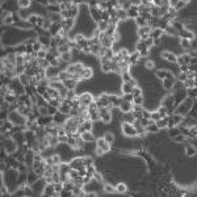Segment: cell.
<instances>
[{
  "mask_svg": "<svg viewBox=\"0 0 197 197\" xmlns=\"http://www.w3.org/2000/svg\"><path fill=\"white\" fill-rule=\"evenodd\" d=\"M46 55H48V51L44 50V49L37 51V59H44V58H46Z\"/></svg>",
  "mask_w": 197,
  "mask_h": 197,
  "instance_id": "cell-50",
  "label": "cell"
},
{
  "mask_svg": "<svg viewBox=\"0 0 197 197\" xmlns=\"http://www.w3.org/2000/svg\"><path fill=\"white\" fill-rule=\"evenodd\" d=\"M38 17H40L38 15H30V16L28 17V21H29L33 26H36V24H37V21H38Z\"/></svg>",
  "mask_w": 197,
  "mask_h": 197,
  "instance_id": "cell-44",
  "label": "cell"
},
{
  "mask_svg": "<svg viewBox=\"0 0 197 197\" xmlns=\"http://www.w3.org/2000/svg\"><path fill=\"white\" fill-rule=\"evenodd\" d=\"M121 78H122L124 82H132L134 85H137V82L132 78V75H130V72H124V74H121Z\"/></svg>",
  "mask_w": 197,
  "mask_h": 197,
  "instance_id": "cell-31",
  "label": "cell"
},
{
  "mask_svg": "<svg viewBox=\"0 0 197 197\" xmlns=\"http://www.w3.org/2000/svg\"><path fill=\"white\" fill-rule=\"evenodd\" d=\"M98 1H108V0H98Z\"/></svg>",
  "mask_w": 197,
  "mask_h": 197,
  "instance_id": "cell-60",
  "label": "cell"
},
{
  "mask_svg": "<svg viewBox=\"0 0 197 197\" xmlns=\"http://www.w3.org/2000/svg\"><path fill=\"white\" fill-rule=\"evenodd\" d=\"M177 62H179L180 65H185V63L189 62V57H188V55H183L181 58L179 57V58H177Z\"/></svg>",
  "mask_w": 197,
  "mask_h": 197,
  "instance_id": "cell-48",
  "label": "cell"
},
{
  "mask_svg": "<svg viewBox=\"0 0 197 197\" xmlns=\"http://www.w3.org/2000/svg\"><path fill=\"white\" fill-rule=\"evenodd\" d=\"M154 3H155V4H158V5H159V4H160V0H154Z\"/></svg>",
  "mask_w": 197,
  "mask_h": 197,
  "instance_id": "cell-58",
  "label": "cell"
},
{
  "mask_svg": "<svg viewBox=\"0 0 197 197\" xmlns=\"http://www.w3.org/2000/svg\"><path fill=\"white\" fill-rule=\"evenodd\" d=\"M134 87H136V85L133 84L132 82H124L122 85H121V92H122V95H126V93H132Z\"/></svg>",
  "mask_w": 197,
  "mask_h": 197,
  "instance_id": "cell-18",
  "label": "cell"
},
{
  "mask_svg": "<svg viewBox=\"0 0 197 197\" xmlns=\"http://www.w3.org/2000/svg\"><path fill=\"white\" fill-rule=\"evenodd\" d=\"M67 100H75L76 98V95H75V89H68L67 91Z\"/></svg>",
  "mask_w": 197,
  "mask_h": 197,
  "instance_id": "cell-47",
  "label": "cell"
},
{
  "mask_svg": "<svg viewBox=\"0 0 197 197\" xmlns=\"http://www.w3.org/2000/svg\"><path fill=\"white\" fill-rule=\"evenodd\" d=\"M61 72V70H59V67H57V66H49L46 70H45V74H46V78L51 79L54 78V76H58V74Z\"/></svg>",
  "mask_w": 197,
  "mask_h": 197,
  "instance_id": "cell-10",
  "label": "cell"
},
{
  "mask_svg": "<svg viewBox=\"0 0 197 197\" xmlns=\"http://www.w3.org/2000/svg\"><path fill=\"white\" fill-rule=\"evenodd\" d=\"M78 101L80 105L88 106L89 104H91L92 101H95V100H93V96H92L89 92H84V93H80V95L78 96Z\"/></svg>",
  "mask_w": 197,
  "mask_h": 197,
  "instance_id": "cell-5",
  "label": "cell"
},
{
  "mask_svg": "<svg viewBox=\"0 0 197 197\" xmlns=\"http://www.w3.org/2000/svg\"><path fill=\"white\" fill-rule=\"evenodd\" d=\"M96 104L98 105V108H101V106H108L110 105V101H109V95H101L100 97H97L95 100Z\"/></svg>",
  "mask_w": 197,
  "mask_h": 197,
  "instance_id": "cell-11",
  "label": "cell"
},
{
  "mask_svg": "<svg viewBox=\"0 0 197 197\" xmlns=\"http://www.w3.org/2000/svg\"><path fill=\"white\" fill-rule=\"evenodd\" d=\"M145 67H146L147 70H153L154 68V62L153 61H146L145 62Z\"/></svg>",
  "mask_w": 197,
  "mask_h": 197,
  "instance_id": "cell-55",
  "label": "cell"
},
{
  "mask_svg": "<svg viewBox=\"0 0 197 197\" xmlns=\"http://www.w3.org/2000/svg\"><path fill=\"white\" fill-rule=\"evenodd\" d=\"M112 109H113L112 104L108 106H101V108H98L100 117H101V121L104 124H109L112 121Z\"/></svg>",
  "mask_w": 197,
  "mask_h": 197,
  "instance_id": "cell-1",
  "label": "cell"
},
{
  "mask_svg": "<svg viewBox=\"0 0 197 197\" xmlns=\"http://www.w3.org/2000/svg\"><path fill=\"white\" fill-rule=\"evenodd\" d=\"M53 160H54V164H61L62 160H61V156L58 155V154H53Z\"/></svg>",
  "mask_w": 197,
  "mask_h": 197,
  "instance_id": "cell-53",
  "label": "cell"
},
{
  "mask_svg": "<svg viewBox=\"0 0 197 197\" xmlns=\"http://www.w3.org/2000/svg\"><path fill=\"white\" fill-rule=\"evenodd\" d=\"M78 80H75V79L70 78V79H66L65 82H63V85H65L67 89H76V85H78Z\"/></svg>",
  "mask_w": 197,
  "mask_h": 197,
  "instance_id": "cell-22",
  "label": "cell"
},
{
  "mask_svg": "<svg viewBox=\"0 0 197 197\" xmlns=\"http://www.w3.org/2000/svg\"><path fill=\"white\" fill-rule=\"evenodd\" d=\"M117 17H118L120 21L126 20V19L129 17V16H128V11L122 9V8H121V9H118V11H117Z\"/></svg>",
  "mask_w": 197,
  "mask_h": 197,
  "instance_id": "cell-33",
  "label": "cell"
},
{
  "mask_svg": "<svg viewBox=\"0 0 197 197\" xmlns=\"http://www.w3.org/2000/svg\"><path fill=\"white\" fill-rule=\"evenodd\" d=\"M132 93H133V96H134V97H136V96H141V95H142V89H141L138 85H136V87L133 88Z\"/></svg>",
  "mask_w": 197,
  "mask_h": 197,
  "instance_id": "cell-51",
  "label": "cell"
},
{
  "mask_svg": "<svg viewBox=\"0 0 197 197\" xmlns=\"http://www.w3.org/2000/svg\"><path fill=\"white\" fill-rule=\"evenodd\" d=\"M136 21H137V24L139 25V26H145V25H146V20H145L143 17H141V16L137 17Z\"/></svg>",
  "mask_w": 197,
  "mask_h": 197,
  "instance_id": "cell-52",
  "label": "cell"
},
{
  "mask_svg": "<svg viewBox=\"0 0 197 197\" xmlns=\"http://www.w3.org/2000/svg\"><path fill=\"white\" fill-rule=\"evenodd\" d=\"M62 29V24H51V26H50V29H49V32H50V34L51 36H55V34H58L59 33V30Z\"/></svg>",
  "mask_w": 197,
  "mask_h": 197,
  "instance_id": "cell-28",
  "label": "cell"
},
{
  "mask_svg": "<svg viewBox=\"0 0 197 197\" xmlns=\"http://www.w3.org/2000/svg\"><path fill=\"white\" fill-rule=\"evenodd\" d=\"M71 49H70V46H68V44H61L59 46H58V51L61 53V54H63V53H67V51H70Z\"/></svg>",
  "mask_w": 197,
  "mask_h": 197,
  "instance_id": "cell-39",
  "label": "cell"
},
{
  "mask_svg": "<svg viewBox=\"0 0 197 197\" xmlns=\"http://www.w3.org/2000/svg\"><path fill=\"white\" fill-rule=\"evenodd\" d=\"M93 122H92L91 120H85V121H83L82 124H80V126H79V129H78V133L79 134H82V133L84 132H92V128H93Z\"/></svg>",
  "mask_w": 197,
  "mask_h": 197,
  "instance_id": "cell-8",
  "label": "cell"
},
{
  "mask_svg": "<svg viewBox=\"0 0 197 197\" xmlns=\"http://www.w3.org/2000/svg\"><path fill=\"white\" fill-rule=\"evenodd\" d=\"M40 175H38V173H36L34 172V171H28V173H26V176H25V183L28 184V185H33L34 183H36V181L38 180V179H40Z\"/></svg>",
  "mask_w": 197,
  "mask_h": 197,
  "instance_id": "cell-6",
  "label": "cell"
},
{
  "mask_svg": "<svg viewBox=\"0 0 197 197\" xmlns=\"http://www.w3.org/2000/svg\"><path fill=\"white\" fill-rule=\"evenodd\" d=\"M132 5H133L132 1H122V3H121V8L125 11H129L130 8H132Z\"/></svg>",
  "mask_w": 197,
  "mask_h": 197,
  "instance_id": "cell-49",
  "label": "cell"
},
{
  "mask_svg": "<svg viewBox=\"0 0 197 197\" xmlns=\"http://www.w3.org/2000/svg\"><path fill=\"white\" fill-rule=\"evenodd\" d=\"M48 17L50 19L51 21H53V22H54V24H62V21L65 20V19L62 17L61 12H59V13H50Z\"/></svg>",
  "mask_w": 197,
  "mask_h": 197,
  "instance_id": "cell-23",
  "label": "cell"
},
{
  "mask_svg": "<svg viewBox=\"0 0 197 197\" xmlns=\"http://www.w3.org/2000/svg\"><path fill=\"white\" fill-rule=\"evenodd\" d=\"M181 1H184V3H185V4H187V3H189V1H190V0H181Z\"/></svg>",
  "mask_w": 197,
  "mask_h": 197,
  "instance_id": "cell-59",
  "label": "cell"
},
{
  "mask_svg": "<svg viewBox=\"0 0 197 197\" xmlns=\"http://www.w3.org/2000/svg\"><path fill=\"white\" fill-rule=\"evenodd\" d=\"M3 24L4 25H12L15 24V19H13V13H8L7 16L3 19Z\"/></svg>",
  "mask_w": 197,
  "mask_h": 197,
  "instance_id": "cell-30",
  "label": "cell"
},
{
  "mask_svg": "<svg viewBox=\"0 0 197 197\" xmlns=\"http://www.w3.org/2000/svg\"><path fill=\"white\" fill-rule=\"evenodd\" d=\"M133 104H136V105H143V95L136 96L134 100H133Z\"/></svg>",
  "mask_w": 197,
  "mask_h": 197,
  "instance_id": "cell-46",
  "label": "cell"
},
{
  "mask_svg": "<svg viewBox=\"0 0 197 197\" xmlns=\"http://www.w3.org/2000/svg\"><path fill=\"white\" fill-rule=\"evenodd\" d=\"M104 138H105V141L108 143H110V145H112L113 142H114V136H113V133H110V132H106L105 134H104Z\"/></svg>",
  "mask_w": 197,
  "mask_h": 197,
  "instance_id": "cell-40",
  "label": "cell"
},
{
  "mask_svg": "<svg viewBox=\"0 0 197 197\" xmlns=\"http://www.w3.org/2000/svg\"><path fill=\"white\" fill-rule=\"evenodd\" d=\"M70 166H71V168H74V170H82V168H84V163H83V156H78V158H74V159L70 162Z\"/></svg>",
  "mask_w": 197,
  "mask_h": 197,
  "instance_id": "cell-9",
  "label": "cell"
},
{
  "mask_svg": "<svg viewBox=\"0 0 197 197\" xmlns=\"http://www.w3.org/2000/svg\"><path fill=\"white\" fill-rule=\"evenodd\" d=\"M92 74H93V71H92L91 67H84V70H83L79 75H80L82 80H87V79H89L92 76Z\"/></svg>",
  "mask_w": 197,
  "mask_h": 197,
  "instance_id": "cell-24",
  "label": "cell"
},
{
  "mask_svg": "<svg viewBox=\"0 0 197 197\" xmlns=\"http://www.w3.org/2000/svg\"><path fill=\"white\" fill-rule=\"evenodd\" d=\"M88 7H97V4H98V0H88Z\"/></svg>",
  "mask_w": 197,
  "mask_h": 197,
  "instance_id": "cell-56",
  "label": "cell"
},
{
  "mask_svg": "<svg viewBox=\"0 0 197 197\" xmlns=\"http://www.w3.org/2000/svg\"><path fill=\"white\" fill-rule=\"evenodd\" d=\"M102 187H104V190H105L106 193H117V189H116V187L110 185L109 183H104V184H102Z\"/></svg>",
  "mask_w": 197,
  "mask_h": 197,
  "instance_id": "cell-32",
  "label": "cell"
},
{
  "mask_svg": "<svg viewBox=\"0 0 197 197\" xmlns=\"http://www.w3.org/2000/svg\"><path fill=\"white\" fill-rule=\"evenodd\" d=\"M163 34V30L162 29H155V30H153L151 33H150V37L153 38H160V36Z\"/></svg>",
  "mask_w": 197,
  "mask_h": 197,
  "instance_id": "cell-43",
  "label": "cell"
},
{
  "mask_svg": "<svg viewBox=\"0 0 197 197\" xmlns=\"http://www.w3.org/2000/svg\"><path fill=\"white\" fill-rule=\"evenodd\" d=\"M17 4H19V8H29L32 0H17Z\"/></svg>",
  "mask_w": 197,
  "mask_h": 197,
  "instance_id": "cell-38",
  "label": "cell"
},
{
  "mask_svg": "<svg viewBox=\"0 0 197 197\" xmlns=\"http://www.w3.org/2000/svg\"><path fill=\"white\" fill-rule=\"evenodd\" d=\"M108 28H109V21H105V20L97 21V29L100 32H106Z\"/></svg>",
  "mask_w": 197,
  "mask_h": 197,
  "instance_id": "cell-27",
  "label": "cell"
},
{
  "mask_svg": "<svg viewBox=\"0 0 197 197\" xmlns=\"http://www.w3.org/2000/svg\"><path fill=\"white\" fill-rule=\"evenodd\" d=\"M92 177L95 179L96 181H98V183H101V184H104V177H102V175L100 172H97V171H95L93 172V175H92Z\"/></svg>",
  "mask_w": 197,
  "mask_h": 197,
  "instance_id": "cell-41",
  "label": "cell"
},
{
  "mask_svg": "<svg viewBox=\"0 0 197 197\" xmlns=\"http://www.w3.org/2000/svg\"><path fill=\"white\" fill-rule=\"evenodd\" d=\"M121 130H122L124 136H125V137H129V138H134V137L138 136V132H137L136 126L133 125V124L122 122V125H121Z\"/></svg>",
  "mask_w": 197,
  "mask_h": 197,
  "instance_id": "cell-2",
  "label": "cell"
},
{
  "mask_svg": "<svg viewBox=\"0 0 197 197\" xmlns=\"http://www.w3.org/2000/svg\"><path fill=\"white\" fill-rule=\"evenodd\" d=\"M53 185H54L55 192H57V193L61 196V192L63 190V188H65V185H63V181H55V183H53Z\"/></svg>",
  "mask_w": 197,
  "mask_h": 197,
  "instance_id": "cell-36",
  "label": "cell"
},
{
  "mask_svg": "<svg viewBox=\"0 0 197 197\" xmlns=\"http://www.w3.org/2000/svg\"><path fill=\"white\" fill-rule=\"evenodd\" d=\"M58 110H59L61 113H63V114L70 116V113H71V110H72V105L71 104H68V102H66V101H63L61 105H59Z\"/></svg>",
  "mask_w": 197,
  "mask_h": 197,
  "instance_id": "cell-14",
  "label": "cell"
},
{
  "mask_svg": "<svg viewBox=\"0 0 197 197\" xmlns=\"http://www.w3.org/2000/svg\"><path fill=\"white\" fill-rule=\"evenodd\" d=\"M80 136H82L83 141H84L85 143L96 142V139H97V138H96V137L93 136V133H92V132H84V133H82Z\"/></svg>",
  "mask_w": 197,
  "mask_h": 197,
  "instance_id": "cell-16",
  "label": "cell"
},
{
  "mask_svg": "<svg viewBox=\"0 0 197 197\" xmlns=\"http://www.w3.org/2000/svg\"><path fill=\"white\" fill-rule=\"evenodd\" d=\"M74 24H75L74 19H72V17H68V19H65V20L62 21V28H63V29H65V30L68 33V32L72 29Z\"/></svg>",
  "mask_w": 197,
  "mask_h": 197,
  "instance_id": "cell-15",
  "label": "cell"
},
{
  "mask_svg": "<svg viewBox=\"0 0 197 197\" xmlns=\"http://www.w3.org/2000/svg\"><path fill=\"white\" fill-rule=\"evenodd\" d=\"M124 122H129V124H133L136 121V116L133 112H128V113H124Z\"/></svg>",
  "mask_w": 197,
  "mask_h": 197,
  "instance_id": "cell-29",
  "label": "cell"
},
{
  "mask_svg": "<svg viewBox=\"0 0 197 197\" xmlns=\"http://www.w3.org/2000/svg\"><path fill=\"white\" fill-rule=\"evenodd\" d=\"M133 102L132 101H126V100H124L122 102H121V105H120V110L122 113H128V112H133Z\"/></svg>",
  "mask_w": 197,
  "mask_h": 197,
  "instance_id": "cell-17",
  "label": "cell"
},
{
  "mask_svg": "<svg viewBox=\"0 0 197 197\" xmlns=\"http://www.w3.org/2000/svg\"><path fill=\"white\" fill-rule=\"evenodd\" d=\"M122 98L124 100H126V101H132L134 100V96H133V93H126V95H122Z\"/></svg>",
  "mask_w": 197,
  "mask_h": 197,
  "instance_id": "cell-54",
  "label": "cell"
},
{
  "mask_svg": "<svg viewBox=\"0 0 197 197\" xmlns=\"http://www.w3.org/2000/svg\"><path fill=\"white\" fill-rule=\"evenodd\" d=\"M44 196H59V194L55 192L53 184H46V187L44 189Z\"/></svg>",
  "mask_w": 197,
  "mask_h": 197,
  "instance_id": "cell-21",
  "label": "cell"
},
{
  "mask_svg": "<svg viewBox=\"0 0 197 197\" xmlns=\"http://www.w3.org/2000/svg\"><path fill=\"white\" fill-rule=\"evenodd\" d=\"M100 65H101L102 72H112L113 71V61L112 59H108L106 57L100 58Z\"/></svg>",
  "mask_w": 197,
  "mask_h": 197,
  "instance_id": "cell-4",
  "label": "cell"
},
{
  "mask_svg": "<svg viewBox=\"0 0 197 197\" xmlns=\"http://www.w3.org/2000/svg\"><path fill=\"white\" fill-rule=\"evenodd\" d=\"M128 16H129L130 19H137V17L139 16V5L133 4L132 8L128 11Z\"/></svg>",
  "mask_w": 197,
  "mask_h": 197,
  "instance_id": "cell-19",
  "label": "cell"
},
{
  "mask_svg": "<svg viewBox=\"0 0 197 197\" xmlns=\"http://www.w3.org/2000/svg\"><path fill=\"white\" fill-rule=\"evenodd\" d=\"M58 76H59V79H61L62 82H65L66 79H70V78H71V75L68 74L66 70H65V71H61V72H59V74H58Z\"/></svg>",
  "mask_w": 197,
  "mask_h": 197,
  "instance_id": "cell-42",
  "label": "cell"
},
{
  "mask_svg": "<svg viewBox=\"0 0 197 197\" xmlns=\"http://www.w3.org/2000/svg\"><path fill=\"white\" fill-rule=\"evenodd\" d=\"M72 53H71V50L70 51H67V53H63V54H61V58H62V61L65 62V63H67V62H70L72 59Z\"/></svg>",
  "mask_w": 197,
  "mask_h": 197,
  "instance_id": "cell-37",
  "label": "cell"
},
{
  "mask_svg": "<svg viewBox=\"0 0 197 197\" xmlns=\"http://www.w3.org/2000/svg\"><path fill=\"white\" fill-rule=\"evenodd\" d=\"M116 189H117V193H126L128 192V185L125 183H118L116 185Z\"/></svg>",
  "mask_w": 197,
  "mask_h": 197,
  "instance_id": "cell-35",
  "label": "cell"
},
{
  "mask_svg": "<svg viewBox=\"0 0 197 197\" xmlns=\"http://www.w3.org/2000/svg\"><path fill=\"white\" fill-rule=\"evenodd\" d=\"M141 57H142V55H141V53L138 50H137V51H133L132 54L129 55V63H130V65H137V63H138V61L141 59Z\"/></svg>",
  "mask_w": 197,
  "mask_h": 197,
  "instance_id": "cell-20",
  "label": "cell"
},
{
  "mask_svg": "<svg viewBox=\"0 0 197 197\" xmlns=\"http://www.w3.org/2000/svg\"><path fill=\"white\" fill-rule=\"evenodd\" d=\"M46 9H48L50 13H59L62 11V8H61V4L59 3H55V4H49L48 7H46Z\"/></svg>",
  "mask_w": 197,
  "mask_h": 197,
  "instance_id": "cell-25",
  "label": "cell"
},
{
  "mask_svg": "<svg viewBox=\"0 0 197 197\" xmlns=\"http://www.w3.org/2000/svg\"><path fill=\"white\" fill-rule=\"evenodd\" d=\"M162 58H164V59H167V61H170L171 63H176V62H177V57H176V55H173L172 53H168V51L162 53Z\"/></svg>",
  "mask_w": 197,
  "mask_h": 197,
  "instance_id": "cell-26",
  "label": "cell"
},
{
  "mask_svg": "<svg viewBox=\"0 0 197 197\" xmlns=\"http://www.w3.org/2000/svg\"><path fill=\"white\" fill-rule=\"evenodd\" d=\"M95 154H96V155H97V156H101V155H104V154H105V153H104V151H102V150L100 149V147H96V150H95Z\"/></svg>",
  "mask_w": 197,
  "mask_h": 197,
  "instance_id": "cell-57",
  "label": "cell"
},
{
  "mask_svg": "<svg viewBox=\"0 0 197 197\" xmlns=\"http://www.w3.org/2000/svg\"><path fill=\"white\" fill-rule=\"evenodd\" d=\"M89 120L92 122H97V121H101V117H100V112L96 110V112L89 113Z\"/></svg>",
  "mask_w": 197,
  "mask_h": 197,
  "instance_id": "cell-34",
  "label": "cell"
},
{
  "mask_svg": "<svg viewBox=\"0 0 197 197\" xmlns=\"http://www.w3.org/2000/svg\"><path fill=\"white\" fill-rule=\"evenodd\" d=\"M109 101H110V104L113 105V108H117L120 105H121V102L124 101L122 96H117V95H109Z\"/></svg>",
  "mask_w": 197,
  "mask_h": 197,
  "instance_id": "cell-13",
  "label": "cell"
},
{
  "mask_svg": "<svg viewBox=\"0 0 197 197\" xmlns=\"http://www.w3.org/2000/svg\"><path fill=\"white\" fill-rule=\"evenodd\" d=\"M150 33H151V28L147 26V25H145V26H139V29H138V36H139L142 40L149 38Z\"/></svg>",
  "mask_w": 197,
  "mask_h": 197,
  "instance_id": "cell-12",
  "label": "cell"
},
{
  "mask_svg": "<svg viewBox=\"0 0 197 197\" xmlns=\"http://www.w3.org/2000/svg\"><path fill=\"white\" fill-rule=\"evenodd\" d=\"M96 147H100V149H101L102 151L106 154L109 150H110V143L106 142L104 137H100V138L96 139Z\"/></svg>",
  "mask_w": 197,
  "mask_h": 197,
  "instance_id": "cell-7",
  "label": "cell"
},
{
  "mask_svg": "<svg viewBox=\"0 0 197 197\" xmlns=\"http://www.w3.org/2000/svg\"><path fill=\"white\" fill-rule=\"evenodd\" d=\"M4 150L7 155H12L17 151V142L13 138H5L4 139Z\"/></svg>",
  "mask_w": 197,
  "mask_h": 197,
  "instance_id": "cell-3",
  "label": "cell"
},
{
  "mask_svg": "<svg viewBox=\"0 0 197 197\" xmlns=\"http://www.w3.org/2000/svg\"><path fill=\"white\" fill-rule=\"evenodd\" d=\"M83 163H84L85 167L93 166V159H92V158H89V156H83Z\"/></svg>",
  "mask_w": 197,
  "mask_h": 197,
  "instance_id": "cell-45",
  "label": "cell"
}]
</instances>
